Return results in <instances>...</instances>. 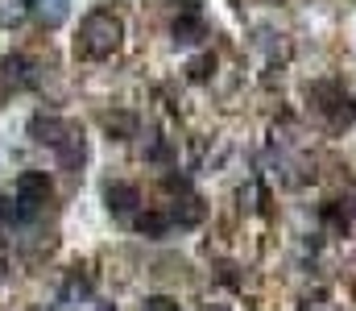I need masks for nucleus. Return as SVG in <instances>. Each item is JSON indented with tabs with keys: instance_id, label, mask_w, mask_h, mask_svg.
Wrapping results in <instances>:
<instances>
[{
	"instance_id": "obj_11",
	"label": "nucleus",
	"mask_w": 356,
	"mask_h": 311,
	"mask_svg": "<svg viewBox=\"0 0 356 311\" xmlns=\"http://www.w3.org/2000/svg\"><path fill=\"white\" fill-rule=\"evenodd\" d=\"M170 228V212H141L137 216V232L141 237H162Z\"/></svg>"
},
{
	"instance_id": "obj_17",
	"label": "nucleus",
	"mask_w": 356,
	"mask_h": 311,
	"mask_svg": "<svg viewBox=\"0 0 356 311\" xmlns=\"http://www.w3.org/2000/svg\"><path fill=\"white\" fill-rule=\"evenodd\" d=\"M302 311H336V308H332L323 295H315V299H307V303H302Z\"/></svg>"
},
{
	"instance_id": "obj_13",
	"label": "nucleus",
	"mask_w": 356,
	"mask_h": 311,
	"mask_svg": "<svg viewBox=\"0 0 356 311\" xmlns=\"http://www.w3.org/2000/svg\"><path fill=\"white\" fill-rule=\"evenodd\" d=\"M25 13H29V0H0V29L21 25V21H25Z\"/></svg>"
},
{
	"instance_id": "obj_18",
	"label": "nucleus",
	"mask_w": 356,
	"mask_h": 311,
	"mask_svg": "<svg viewBox=\"0 0 356 311\" xmlns=\"http://www.w3.org/2000/svg\"><path fill=\"white\" fill-rule=\"evenodd\" d=\"M0 220H17V204H8V196H0Z\"/></svg>"
},
{
	"instance_id": "obj_4",
	"label": "nucleus",
	"mask_w": 356,
	"mask_h": 311,
	"mask_svg": "<svg viewBox=\"0 0 356 311\" xmlns=\"http://www.w3.org/2000/svg\"><path fill=\"white\" fill-rule=\"evenodd\" d=\"M71 133H75V129H71L63 116H54V112H38V116L29 120V137H33L38 145H50V150H58Z\"/></svg>"
},
{
	"instance_id": "obj_6",
	"label": "nucleus",
	"mask_w": 356,
	"mask_h": 311,
	"mask_svg": "<svg viewBox=\"0 0 356 311\" xmlns=\"http://www.w3.org/2000/svg\"><path fill=\"white\" fill-rule=\"evenodd\" d=\"M104 200H108V212H112L116 220H129V216L137 212V204H141V196H137L133 183H108Z\"/></svg>"
},
{
	"instance_id": "obj_16",
	"label": "nucleus",
	"mask_w": 356,
	"mask_h": 311,
	"mask_svg": "<svg viewBox=\"0 0 356 311\" xmlns=\"http://www.w3.org/2000/svg\"><path fill=\"white\" fill-rule=\"evenodd\" d=\"M104 125H108V133L116 129V133H133V120L129 116H104Z\"/></svg>"
},
{
	"instance_id": "obj_20",
	"label": "nucleus",
	"mask_w": 356,
	"mask_h": 311,
	"mask_svg": "<svg viewBox=\"0 0 356 311\" xmlns=\"http://www.w3.org/2000/svg\"><path fill=\"white\" fill-rule=\"evenodd\" d=\"M0 287H4V262H0Z\"/></svg>"
},
{
	"instance_id": "obj_14",
	"label": "nucleus",
	"mask_w": 356,
	"mask_h": 311,
	"mask_svg": "<svg viewBox=\"0 0 356 311\" xmlns=\"http://www.w3.org/2000/svg\"><path fill=\"white\" fill-rule=\"evenodd\" d=\"M211 67H216V58H211V54H199L186 71H191V79H207V75H211Z\"/></svg>"
},
{
	"instance_id": "obj_19",
	"label": "nucleus",
	"mask_w": 356,
	"mask_h": 311,
	"mask_svg": "<svg viewBox=\"0 0 356 311\" xmlns=\"http://www.w3.org/2000/svg\"><path fill=\"white\" fill-rule=\"evenodd\" d=\"M95 311H116L112 303H95Z\"/></svg>"
},
{
	"instance_id": "obj_10",
	"label": "nucleus",
	"mask_w": 356,
	"mask_h": 311,
	"mask_svg": "<svg viewBox=\"0 0 356 311\" xmlns=\"http://www.w3.org/2000/svg\"><path fill=\"white\" fill-rule=\"evenodd\" d=\"M88 295H91V278L79 274V270H71L67 282H63V303H83Z\"/></svg>"
},
{
	"instance_id": "obj_2",
	"label": "nucleus",
	"mask_w": 356,
	"mask_h": 311,
	"mask_svg": "<svg viewBox=\"0 0 356 311\" xmlns=\"http://www.w3.org/2000/svg\"><path fill=\"white\" fill-rule=\"evenodd\" d=\"M311 104H315V112H319V120H323L327 133H344L356 120L353 96L340 92L336 83H315V88H311Z\"/></svg>"
},
{
	"instance_id": "obj_9",
	"label": "nucleus",
	"mask_w": 356,
	"mask_h": 311,
	"mask_svg": "<svg viewBox=\"0 0 356 311\" xmlns=\"http://www.w3.org/2000/svg\"><path fill=\"white\" fill-rule=\"evenodd\" d=\"M323 224H327V232H348V224H353V200H332V204L323 207Z\"/></svg>"
},
{
	"instance_id": "obj_1",
	"label": "nucleus",
	"mask_w": 356,
	"mask_h": 311,
	"mask_svg": "<svg viewBox=\"0 0 356 311\" xmlns=\"http://www.w3.org/2000/svg\"><path fill=\"white\" fill-rule=\"evenodd\" d=\"M124 42V21L112 13V8H91L88 17L79 21V38H75V50L99 63V58H112Z\"/></svg>"
},
{
	"instance_id": "obj_15",
	"label": "nucleus",
	"mask_w": 356,
	"mask_h": 311,
	"mask_svg": "<svg viewBox=\"0 0 356 311\" xmlns=\"http://www.w3.org/2000/svg\"><path fill=\"white\" fill-rule=\"evenodd\" d=\"M145 311H182L175 299H166V295H154V299H145Z\"/></svg>"
},
{
	"instance_id": "obj_7",
	"label": "nucleus",
	"mask_w": 356,
	"mask_h": 311,
	"mask_svg": "<svg viewBox=\"0 0 356 311\" xmlns=\"http://www.w3.org/2000/svg\"><path fill=\"white\" fill-rule=\"evenodd\" d=\"M203 33H207V25H203L199 8H186V13L175 21V42H178V46H191V42H199Z\"/></svg>"
},
{
	"instance_id": "obj_8",
	"label": "nucleus",
	"mask_w": 356,
	"mask_h": 311,
	"mask_svg": "<svg viewBox=\"0 0 356 311\" xmlns=\"http://www.w3.org/2000/svg\"><path fill=\"white\" fill-rule=\"evenodd\" d=\"M58 162H63L67 170H79V166L88 162V141H83V133H79V129L58 145Z\"/></svg>"
},
{
	"instance_id": "obj_5",
	"label": "nucleus",
	"mask_w": 356,
	"mask_h": 311,
	"mask_svg": "<svg viewBox=\"0 0 356 311\" xmlns=\"http://www.w3.org/2000/svg\"><path fill=\"white\" fill-rule=\"evenodd\" d=\"M0 83H4V88H13V92L33 88V83H38L33 63H29L25 54H4V58H0Z\"/></svg>"
},
{
	"instance_id": "obj_3",
	"label": "nucleus",
	"mask_w": 356,
	"mask_h": 311,
	"mask_svg": "<svg viewBox=\"0 0 356 311\" xmlns=\"http://www.w3.org/2000/svg\"><path fill=\"white\" fill-rule=\"evenodd\" d=\"M13 196H17V220L38 216V207L50 200V179H46V170H25V175H17Z\"/></svg>"
},
{
	"instance_id": "obj_12",
	"label": "nucleus",
	"mask_w": 356,
	"mask_h": 311,
	"mask_svg": "<svg viewBox=\"0 0 356 311\" xmlns=\"http://www.w3.org/2000/svg\"><path fill=\"white\" fill-rule=\"evenodd\" d=\"M199 220H203V207H199L195 196H186V200L170 212V224H182V228H191V224H199Z\"/></svg>"
}]
</instances>
